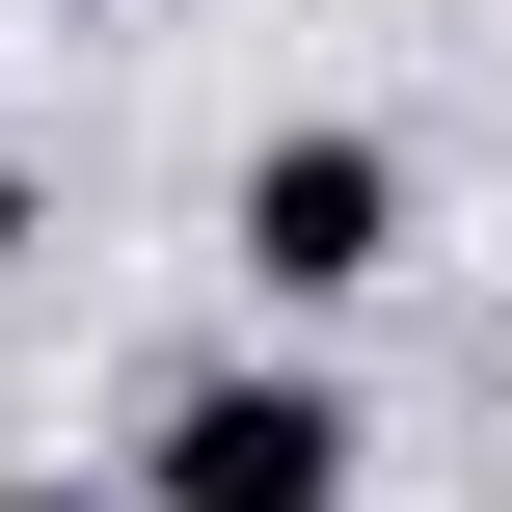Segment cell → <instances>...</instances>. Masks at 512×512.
<instances>
[{"label":"cell","mask_w":512,"mask_h":512,"mask_svg":"<svg viewBox=\"0 0 512 512\" xmlns=\"http://www.w3.org/2000/svg\"><path fill=\"white\" fill-rule=\"evenodd\" d=\"M351 378L324 351H189L162 405H135V512H351Z\"/></svg>","instance_id":"1"},{"label":"cell","mask_w":512,"mask_h":512,"mask_svg":"<svg viewBox=\"0 0 512 512\" xmlns=\"http://www.w3.org/2000/svg\"><path fill=\"white\" fill-rule=\"evenodd\" d=\"M216 243H243V297H270V324H324V297H378V270H405V135H351V108H297V135H243V189H216Z\"/></svg>","instance_id":"2"},{"label":"cell","mask_w":512,"mask_h":512,"mask_svg":"<svg viewBox=\"0 0 512 512\" xmlns=\"http://www.w3.org/2000/svg\"><path fill=\"white\" fill-rule=\"evenodd\" d=\"M27 243H54V189H27V108H0V270H27Z\"/></svg>","instance_id":"3"},{"label":"cell","mask_w":512,"mask_h":512,"mask_svg":"<svg viewBox=\"0 0 512 512\" xmlns=\"http://www.w3.org/2000/svg\"><path fill=\"white\" fill-rule=\"evenodd\" d=\"M0 512H81V486H0Z\"/></svg>","instance_id":"4"}]
</instances>
